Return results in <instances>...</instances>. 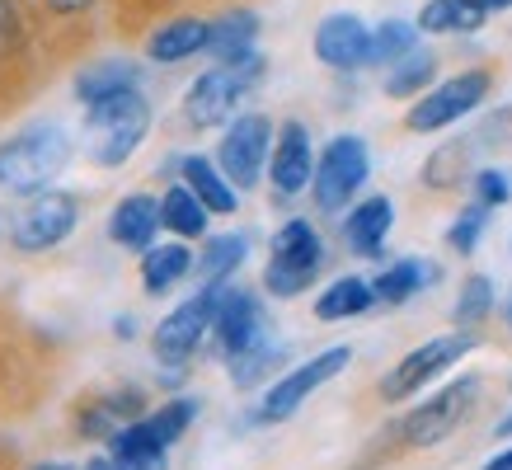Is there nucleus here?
<instances>
[{"label": "nucleus", "mask_w": 512, "mask_h": 470, "mask_svg": "<svg viewBox=\"0 0 512 470\" xmlns=\"http://www.w3.org/2000/svg\"><path fill=\"white\" fill-rule=\"evenodd\" d=\"M146 127H151V104L141 99V90L109 94L85 113V151L94 165H109V170L127 165L146 141Z\"/></svg>", "instance_id": "1"}, {"label": "nucleus", "mask_w": 512, "mask_h": 470, "mask_svg": "<svg viewBox=\"0 0 512 470\" xmlns=\"http://www.w3.org/2000/svg\"><path fill=\"white\" fill-rule=\"evenodd\" d=\"M66 160H71V137L62 127H29L19 137L0 141V188L33 198L66 170Z\"/></svg>", "instance_id": "2"}, {"label": "nucleus", "mask_w": 512, "mask_h": 470, "mask_svg": "<svg viewBox=\"0 0 512 470\" xmlns=\"http://www.w3.org/2000/svg\"><path fill=\"white\" fill-rule=\"evenodd\" d=\"M264 80V57L249 52L240 62H217L212 71H202L193 80V90L184 94V118L193 127H221L231 123L235 109L245 104V94Z\"/></svg>", "instance_id": "3"}, {"label": "nucleus", "mask_w": 512, "mask_h": 470, "mask_svg": "<svg viewBox=\"0 0 512 470\" xmlns=\"http://www.w3.org/2000/svg\"><path fill=\"white\" fill-rule=\"evenodd\" d=\"M320 268H325V240H320V231L306 217H292L273 235V259L264 268L268 297H282V301L301 297L320 278Z\"/></svg>", "instance_id": "4"}, {"label": "nucleus", "mask_w": 512, "mask_h": 470, "mask_svg": "<svg viewBox=\"0 0 512 470\" xmlns=\"http://www.w3.org/2000/svg\"><path fill=\"white\" fill-rule=\"evenodd\" d=\"M480 395H484L480 376H456L451 386H442L437 395H428L423 405H414L404 414L400 438L409 442V447H437V442H447L451 433L480 409Z\"/></svg>", "instance_id": "5"}, {"label": "nucleus", "mask_w": 512, "mask_h": 470, "mask_svg": "<svg viewBox=\"0 0 512 470\" xmlns=\"http://www.w3.org/2000/svg\"><path fill=\"white\" fill-rule=\"evenodd\" d=\"M221 292H226V282H207L198 297H188L184 306H174V311L156 325V358L165 362V367H184V362L202 348V339H207L212 325H217Z\"/></svg>", "instance_id": "6"}, {"label": "nucleus", "mask_w": 512, "mask_h": 470, "mask_svg": "<svg viewBox=\"0 0 512 470\" xmlns=\"http://www.w3.org/2000/svg\"><path fill=\"white\" fill-rule=\"evenodd\" d=\"M470 348H475V334H466V329H456V334H442V339L419 344L414 353H404V358L386 372V381H381V400L400 405V400H409V395H419L433 376H442L447 367H456V362L466 358Z\"/></svg>", "instance_id": "7"}, {"label": "nucleus", "mask_w": 512, "mask_h": 470, "mask_svg": "<svg viewBox=\"0 0 512 470\" xmlns=\"http://www.w3.org/2000/svg\"><path fill=\"white\" fill-rule=\"evenodd\" d=\"M80 221V203L71 193H57V188H43V193H33L24 198L15 217H10V240H15V250L24 254H43L52 245H62L66 235L76 231Z\"/></svg>", "instance_id": "8"}, {"label": "nucleus", "mask_w": 512, "mask_h": 470, "mask_svg": "<svg viewBox=\"0 0 512 470\" xmlns=\"http://www.w3.org/2000/svg\"><path fill=\"white\" fill-rule=\"evenodd\" d=\"M372 174V156H367V141L362 137H334L325 146V156L315 165V207L320 212H343L353 203V193L367 184Z\"/></svg>", "instance_id": "9"}, {"label": "nucleus", "mask_w": 512, "mask_h": 470, "mask_svg": "<svg viewBox=\"0 0 512 470\" xmlns=\"http://www.w3.org/2000/svg\"><path fill=\"white\" fill-rule=\"evenodd\" d=\"M353 362V348L348 344H339V348H325L320 358H311V362H301V367H292V372L282 376L278 386L264 395V405H259V419L264 423H282V419H292L296 409L306 405L325 381H334V376L343 372Z\"/></svg>", "instance_id": "10"}, {"label": "nucleus", "mask_w": 512, "mask_h": 470, "mask_svg": "<svg viewBox=\"0 0 512 470\" xmlns=\"http://www.w3.org/2000/svg\"><path fill=\"white\" fill-rule=\"evenodd\" d=\"M489 71H461V76L442 80L437 90L419 94V104L409 109V132H437V127H451L456 118H466L484 104V94H489Z\"/></svg>", "instance_id": "11"}, {"label": "nucleus", "mask_w": 512, "mask_h": 470, "mask_svg": "<svg viewBox=\"0 0 512 470\" xmlns=\"http://www.w3.org/2000/svg\"><path fill=\"white\" fill-rule=\"evenodd\" d=\"M268 146H273V123H268L264 113H240V118H231L226 137H221V151H217L221 174H226L240 193L254 188L259 174H264Z\"/></svg>", "instance_id": "12"}, {"label": "nucleus", "mask_w": 512, "mask_h": 470, "mask_svg": "<svg viewBox=\"0 0 512 470\" xmlns=\"http://www.w3.org/2000/svg\"><path fill=\"white\" fill-rule=\"evenodd\" d=\"M212 334H217V348L226 353V362L240 358V353H249V348L268 344V320H264L259 297H254V292H245V287H231V282H226Z\"/></svg>", "instance_id": "13"}, {"label": "nucleus", "mask_w": 512, "mask_h": 470, "mask_svg": "<svg viewBox=\"0 0 512 470\" xmlns=\"http://www.w3.org/2000/svg\"><path fill=\"white\" fill-rule=\"evenodd\" d=\"M315 57L334 71H357L372 62V29L357 15H325L315 29Z\"/></svg>", "instance_id": "14"}, {"label": "nucleus", "mask_w": 512, "mask_h": 470, "mask_svg": "<svg viewBox=\"0 0 512 470\" xmlns=\"http://www.w3.org/2000/svg\"><path fill=\"white\" fill-rule=\"evenodd\" d=\"M268 174H273V188H278L282 198H296V193H306V188H311L315 156H311V132H306L301 123H282L278 127Z\"/></svg>", "instance_id": "15"}, {"label": "nucleus", "mask_w": 512, "mask_h": 470, "mask_svg": "<svg viewBox=\"0 0 512 470\" xmlns=\"http://www.w3.org/2000/svg\"><path fill=\"white\" fill-rule=\"evenodd\" d=\"M390 226H395L390 198H367V203H357L353 212L343 217V240H348V250H353L357 259H381Z\"/></svg>", "instance_id": "16"}, {"label": "nucleus", "mask_w": 512, "mask_h": 470, "mask_svg": "<svg viewBox=\"0 0 512 470\" xmlns=\"http://www.w3.org/2000/svg\"><path fill=\"white\" fill-rule=\"evenodd\" d=\"M160 226H165V221H160V203L156 198H146V193L123 198L109 217V235L123 245V250H151Z\"/></svg>", "instance_id": "17"}, {"label": "nucleus", "mask_w": 512, "mask_h": 470, "mask_svg": "<svg viewBox=\"0 0 512 470\" xmlns=\"http://www.w3.org/2000/svg\"><path fill=\"white\" fill-rule=\"evenodd\" d=\"M165 452H170V447L151 433L146 419L123 423V428L109 438V456H118L127 470H165Z\"/></svg>", "instance_id": "18"}, {"label": "nucleus", "mask_w": 512, "mask_h": 470, "mask_svg": "<svg viewBox=\"0 0 512 470\" xmlns=\"http://www.w3.org/2000/svg\"><path fill=\"white\" fill-rule=\"evenodd\" d=\"M207 43H212V24H202V19H174V24H165V29L151 33L146 57L160 62V66H170V62H184V57L202 52Z\"/></svg>", "instance_id": "19"}, {"label": "nucleus", "mask_w": 512, "mask_h": 470, "mask_svg": "<svg viewBox=\"0 0 512 470\" xmlns=\"http://www.w3.org/2000/svg\"><path fill=\"white\" fill-rule=\"evenodd\" d=\"M184 184L198 193L207 212H221V217H226V212H235V203H240V188L221 174V165H212V160H202V156H188L184 160Z\"/></svg>", "instance_id": "20"}, {"label": "nucleus", "mask_w": 512, "mask_h": 470, "mask_svg": "<svg viewBox=\"0 0 512 470\" xmlns=\"http://www.w3.org/2000/svg\"><path fill=\"white\" fill-rule=\"evenodd\" d=\"M188 268H193V254L184 245H151V250H141V287L160 297L174 282L188 278Z\"/></svg>", "instance_id": "21"}, {"label": "nucleus", "mask_w": 512, "mask_h": 470, "mask_svg": "<svg viewBox=\"0 0 512 470\" xmlns=\"http://www.w3.org/2000/svg\"><path fill=\"white\" fill-rule=\"evenodd\" d=\"M480 0H428L419 10V33H475L484 29Z\"/></svg>", "instance_id": "22"}, {"label": "nucleus", "mask_w": 512, "mask_h": 470, "mask_svg": "<svg viewBox=\"0 0 512 470\" xmlns=\"http://www.w3.org/2000/svg\"><path fill=\"white\" fill-rule=\"evenodd\" d=\"M123 90H137V66L132 62H94L76 76V94L85 109L99 104V99H109V94H123Z\"/></svg>", "instance_id": "23"}, {"label": "nucleus", "mask_w": 512, "mask_h": 470, "mask_svg": "<svg viewBox=\"0 0 512 470\" xmlns=\"http://www.w3.org/2000/svg\"><path fill=\"white\" fill-rule=\"evenodd\" d=\"M254 38H259V15L235 10V15H226V19L212 24V43H207V52H212L217 62H240V57L254 52Z\"/></svg>", "instance_id": "24"}, {"label": "nucleus", "mask_w": 512, "mask_h": 470, "mask_svg": "<svg viewBox=\"0 0 512 470\" xmlns=\"http://www.w3.org/2000/svg\"><path fill=\"white\" fill-rule=\"evenodd\" d=\"M372 301H376V292L367 278H339L320 292L315 315H320V320H353V315H362Z\"/></svg>", "instance_id": "25"}, {"label": "nucleus", "mask_w": 512, "mask_h": 470, "mask_svg": "<svg viewBox=\"0 0 512 470\" xmlns=\"http://www.w3.org/2000/svg\"><path fill=\"white\" fill-rule=\"evenodd\" d=\"M160 221L170 226L174 235H202L207 231V207H202V198L193 193L188 184H174L165 198H160Z\"/></svg>", "instance_id": "26"}, {"label": "nucleus", "mask_w": 512, "mask_h": 470, "mask_svg": "<svg viewBox=\"0 0 512 470\" xmlns=\"http://www.w3.org/2000/svg\"><path fill=\"white\" fill-rule=\"evenodd\" d=\"M433 278H437V273L428 264H419V259H400V264H390L386 273L372 282V292H376V301L400 306V301H409L423 287V282H433Z\"/></svg>", "instance_id": "27"}, {"label": "nucleus", "mask_w": 512, "mask_h": 470, "mask_svg": "<svg viewBox=\"0 0 512 470\" xmlns=\"http://www.w3.org/2000/svg\"><path fill=\"white\" fill-rule=\"evenodd\" d=\"M437 76V62H433V52H409V57H400V62L390 66V76H386V94H395V99H419V90H428Z\"/></svg>", "instance_id": "28"}, {"label": "nucleus", "mask_w": 512, "mask_h": 470, "mask_svg": "<svg viewBox=\"0 0 512 470\" xmlns=\"http://www.w3.org/2000/svg\"><path fill=\"white\" fill-rule=\"evenodd\" d=\"M245 250H249L245 235H212L198 254V273L207 282H226L235 268L245 264Z\"/></svg>", "instance_id": "29"}, {"label": "nucleus", "mask_w": 512, "mask_h": 470, "mask_svg": "<svg viewBox=\"0 0 512 470\" xmlns=\"http://www.w3.org/2000/svg\"><path fill=\"white\" fill-rule=\"evenodd\" d=\"M489 315H494V282L484 278V273H470L466 287H461V297H456L451 320L461 329H475V325H484Z\"/></svg>", "instance_id": "30"}, {"label": "nucleus", "mask_w": 512, "mask_h": 470, "mask_svg": "<svg viewBox=\"0 0 512 470\" xmlns=\"http://www.w3.org/2000/svg\"><path fill=\"white\" fill-rule=\"evenodd\" d=\"M419 43V24H404V19H386L381 29H372V62L376 66H395L400 57H409Z\"/></svg>", "instance_id": "31"}, {"label": "nucleus", "mask_w": 512, "mask_h": 470, "mask_svg": "<svg viewBox=\"0 0 512 470\" xmlns=\"http://www.w3.org/2000/svg\"><path fill=\"white\" fill-rule=\"evenodd\" d=\"M470 174V141H451L442 151H433V160L423 165V184L433 188H456Z\"/></svg>", "instance_id": "32"}, {"label": "nucleus", "mask_w": 512, "mask_h": 470, "mask_svg": "<svg viewBox=\"0 0 512 470\" xmlns=\"http://www.w3.org/2000/svg\"><path fill=\"white\" fill-rule=\"evenodd\" d=\"M193 419H198V400H170V405H160L146 423H151V433H156L165 447H174V442L188 433Z\"/></svg>", "instance_id": "33"}, {"label": "nucleus", "mask_w": 512, "mask_h": 470, "mask_svg": "<svg viewBox=\"0 0 512 470\" xmlns=\"http://www.w3.org/2000/svg\"><path fill=\"white\" fill-rule=\"evenodd\" d=\"M484 226H489V207H484V203L466 207L461 217L451 221V231H447V245H451V250H456V254H475V245H480Z\"/></svg>", "instance_id": "34"}, {"label": "nucleus", "mask_w": 512, "mask_h": 470, "mask_svg": "<svg viewBox=\"0 0 512 470\" xmlns=\"http://www.w3.org/2000/svg\"><path fill=\"white\" fill-rule=\"evenodd\" d=\"M282 353L273 344H259V348H249V353H240V358H231V381L235 386H254V381H264L268 367L278 362Z\"/></svg>", "instance_id": "35"}, {"label": "nucleus", "mask_w": 512, "mask_h": 470, "mask_svg": "<svg viewBox=\"0 0 512 470\" xmlns=\"http://www.w3.org/2000/svg\"><path fill=\"white\" fill-rule=\"evenodd\" d=\"M475 198L484 207H503L512 198V174L508 170H480L475 174Z\"/></svg>", "instance_id": "36"}, {"label": "nucleus", "mask_w": 512, "mask_h": 470, "mask_svg": "<svg viewBox=\"0 0 512 470\" xmlns=\"http://www.w3.org/2000/svg\"><path fill=\"white\" fill-rule=\"evenodd\" d=\"M15 38V10H10V0H0V43H10Z\"/></svg>", "instance_id": "37"}, {"label": "nucleus", "mask_w": 512, "mask_h": 470, "mask_svg": "<svg viewBox=\"0 0 512 470\" xmlns=\"http://www.w3.org/2000/svg\"><path fill=\"white\" fill-rule=\"evenodd\" d=\"M47 5H52L57 15H76V10H85L90 0H47Z\"/></svg>", "instance_id": "38"}, {"label": "nucleus", "mask_w": 512, "mask_h": 470, "mask_svg": "<svg viewBox=\"0 0 512 470\" xmlns=\"http://www.w3.org/2000/svg\"><path fill=\"white\" fill-rule=\"evenodd\" d=\"M85 470H127V466L118 461V456H94V461H90Z\"/></svg>", "instance_id": "39"}, {"label": "nucleus", "mask_w": 512, "mask_h": 470, "mask_svg": "<svg viewBox=\"0 0 512 470\" xmlns=\"http://www.w3.org/2000/svg\"><path fill=\"white\" fill-rule=\"evenodd\" d=\"M484 470H512V447L508 452H498L494 461H484Z\"/></svg>", "instance_id": "40"}, {"label": "nucleus", "mask_w": 512, "mask_h": 470, "mask_svg": "<svg viewBox=\"0 0 512 470\" xmlns=\"http://www.w3.org/2000/svg\"><path fill=\"white\" fill-rule=\"evenodd\" d=\"M484 10H489V15H498V10H512V0H480Z\"/></svg>", "instance_id": "41"}, {"label": "nucleus", "mask_w": 512, "mask_h": 470, "mask_svg": "<svg viewBox=\"0 0 512 470\" xmlns=\"http://www.w3.org/2000/svg\"><path fill=\"white\" fill-rule=\"evenodd\" d=\"M498 438H512V414L503 423H498Z\"/></svg>", "instance_id": "42"}, {"label": "nucleus", "mask_w": 512, "mask_h": 470, "mask_svg": "<svg viewBox=\"0 0 512 470\" xmlns=\"http://www.w3.org/2000/svg\"><path fill=\"white\" fill-rule=\"evenodd\" d=\"M33 470H71V466H33Z\"/></svg>", "instance_id": "43"}, {"label": "nucleus", "mask_w": 512, "mask_h": 470, "mask_svg": "<svg viewBox=\"0 0 512 470\" xmlns=\"http://www.w3.org/2000/svg\"><path fill=\"white\" fill-rule=\"evenodd\" d=\"M508 325H512V292H508Z\"/></svg>", "instance_id": "44"}]
</instances>
